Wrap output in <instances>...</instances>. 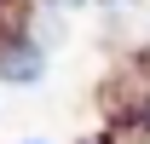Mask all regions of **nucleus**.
Instances as JSON below:
<instances>
[{
	"instance_id": "f257e3e1",
	"label": "nucleus",
	"mask_w": 150,
	"mask_h": 144,
	"mask_svg": "<svg viewBox=\"0 0 150 144\" xmlns=\"http://www.w3.org/2000/svg\"><path fill=\"white\" fill-rule=\"evenodd\" d=\"M0 75L18 81V87L40 81V52H35V46H6V52H0Z\"/></svg>"
}]
</instances>
